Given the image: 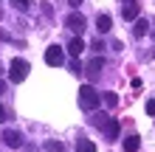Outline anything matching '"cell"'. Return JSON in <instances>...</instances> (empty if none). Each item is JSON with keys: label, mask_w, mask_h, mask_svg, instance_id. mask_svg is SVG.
<instances>
[{"label": "cell", "mask_w": 155, "mask_h": 152, "mask_svg": "<svg viewBox=\"0 0 155 152\" xmlns=\"http://www.w3.org/2000/svg\"><path fill=\"white\" fill-rule=\"evenodd\" d=\"M0 17H3V8H0Z\"/></svg>", "instance_id": "obj_27"}, {"label": "cell", "mask_w": 155, "mask_h": 152, "mask_svg": "<svg viewBox=\"0 0 155 152\" xmlns=\"http://www.w3.org/2000/svg\"><path fill=\"white\" fill-rule=\"evenodd\" d=\"M28 70H31V65L25 59H12V65H8V79H12L14 85H20V82H25V76H28Z\"/></svg>", "instance_id": "obj_2"}, {"label": "cell", "mask_w": 155, "mask_h": 152, "mask_svg": "<svg viewBox=\"0 0 155 152\" xmlns=\"http://www.w3.org/2000/svg\"><path fill=\"white\" fill-rule=\"evenodd\" d=\"M65 25H68V28H71V31H74L76 37H79V34L87 28V20H85V14H79V11H71V14L65 17Z\"/></svg>", "instance_id": "obj_4"}, {"label": "cell", "mask_w": 155, "mask_h": 152, "mask_svg": "<svg viewBox=\"0 0 155 152\" xmlns=\"http://www.w3.org/2000/svg\"><path fill=\"white\" fill-rule=\"evenodd\" d=\"M0 73H3V65H0Z\"/></svg>", "instance_id": "obj_26"}, {"label": "cell", "mask_w": 155, "mask_h": 152, "mask_svg": "<svg viewBox=\"0 0 155 152\" xmlns=\"http://www.w3.org/2000/svg\"><path fill=\"white\" fill-rule=\"evenodd\" d=\"M82 51H85V42H82V37H74V40L68 42V53H71V57H74V59L79 57Z\"/></svg>", "instance_id": "obj_11"}, {"label": "cell", "mask_w": 155, "mask_h": 152, "mask_svg": "<svg viewBox=\"0 0 155 152\" xmlns=\"http://www.w3.org/2000/svg\"><path fill=\"white\" fill-rule=\"evenodd\" d=\"M96 28H99V34H107L113 28V20H110V14H99L96 17Z\"/></svg>", "instance_id": "obj_10"}, {"label": "cell", "mask_w": 155, "mask_h": 152, "mask_svg": "<svg viewBox=\"0 0 155 152\" xmlns=\"http://www.w3.org/2000/svg\"><path fill=\"white\" fill-rule=\"evenodd\" d=\"M99 104H102V93H99L93 85H82L79 87V107L87 110V113H96Z\"/></svg>", "instance_id": "obj_1"}, {"label": "cell", "mask_w": 155, "mask_h": 152, "mask_svg": "<svg viewBox=\"0 0 155 152\" xmlns=\"http://www.w3.org/2000/svg\"><path fill=\"white\" fill-rule=\"evenodd\" d=\"M150 31H152V37H155V28H150Z\"/></svg>", "instance_id": "obj_25"}, {"label": "cell", "mask_w": 155, "mask_h": 152, "mask_svg": "<svg viewBox=\"0 0 155 152\" xmlns=\"http://www.w3.org/2000/svg\"><path fill=\"white\" fill-rule=\"evenodd\" d=\"M6 118H8V113H6V107H3V102H0V124H3Z\"/></svg>", "instance_id": "obj_21"}, {"label": "cell", "mask_w": 155, "mask_h": 152, "mask_svg": "<svg viewBox=\"0 0 155 152\" xmlns=\"http://www.w3.org/2000/svg\"><path fill=\"white\" fill-rule=\"evenodd\" d=\"M45 152H65V144H62V141H48V144H45Z\"/></svg>", "instance_id": "obj_15"}, {"label": "cell", "mask_w": 155, "mask_h": 152, "mask_svg": "<svg viewBox=\"0 0 155 152\" xmlns=\"http://www.w3.org/2000/svg\"><path fill=\"white\" fill-rule=\"evenodd\" d=\"M71 73H82V65H79L76 59H71Z\"/></svg>", "instance_id": "obj_18"}, {"label": "cell", "mask_w": 155, "mask_h": 152, "mask_svg": "<svg viewBox=\"0 0 155 152\" xmlns=\"http://www.w3.org/2000/svg\"><path fill=\"white\" fill-rule=\"evenodd\" d=\"M138 11H141V6H138V0H124L121 3V17L124 20H138Z\"/></svg>", "instance_id": "obj_8"}, {"label": "cell", "mask_w": 155, "mask_h": 152, "mask_svg": "<svg viewBox=\"0 0 155 152\" xmlns=\"http://www.w3.org/2000/svg\"><path fill=\"white\" fill-rule=\"evenodd\" d=\"M82 3H85V0H68V6H71V8H79Z\"/></svg>", "instance_id": "obj_23"}, {"label": "cell", "mask_w": 155, "mask_h": 152, "mask_svg": "<svg viewBox=\"0 0 155 152\" xmlns=\"http://www.w3.org/2000/svg\"><path fill=\"white\" fill-rule=\"evenodd\" d=\"M62 62H65V51H62V45H48V48H45V65L59 68Z\"/></svg>", "instance_id": "obj_3"}, {"label": "cell", "mask_w": 155, "mask_h": 152, "mask_svg": "<svg viewBox=\"0 0 155 152\" xmlns=\"http://www.w3.org/2000/svg\"><path fill=\"white\" fill-rule=\"evenodd\" d=\"M147 115H155V99L147 102Z\"/></svg>", "instance_id": "obj_20"}, {"label": "cell", "mask_w": 155, "mask_h": 152, "mask_svg": "<svg viewBox=\"0 0 155 152\" xmlns=\"http://www.w3.org/2000/svg\"><path fill=\"white\" fill-rule=\"evenodd\" d=\"M135 25H133V37H147V34H150V20H144V17H138V20H133Z\"/></svg>", "instance_id": "obj_9"}, {"label": "cell", "mask_w": 155, "mask_h": 152, "mask_svg": "<svg viewBox=\"0 0 155 152\" xmlns=\"http://www.w3.org/2000/svg\"><path fill=\"white\" fill-rule=\"evenodd\" d=\"M17 11H31V0H8Z\"/></svg>", "instance_id": "obj_14"}, {"label": "cell", "mask_w": 155, "mask_h": 152, "mask_svg": "<svg viewBox=\"0 0 155 152\" xmlns=\"http://www.w3.org/2000/svg\"><path fill=\"white\" fill-rule=\"evenodd\" d=\"M0 93H6V82H3V79H0Z\"/></svg>", "instance_id": "obj_24"}, {"label": "cell", "mask_w": 155, "mask_h": 152, "mask_svg": "<svg viewBox=\"0 0 155 152\" xmlns=\"http://www.w3.org/2000/svg\"><path fill=\"white\" fill-rule=\"evenodd\" d=\"M42 14H45V17H51V14H54V8H51L48 3H42Z\"/></svg>", "instance_id": "obj_22"}, {"label": "cell", "mask_w": 155, "mask_h": 152, "mask_svg": "<svg viewBox=\"0 0 155 152\" xmlns=\"http://www.w3.org/2000/svg\"><path fill=\"white\" fill-rule=\"evenodd\" d=\"M0 42H12V34H8V31H3V28H0Z\"/></svg>", "instance_id": "obj_19"}, {"label": "cell", "mask_w": 155, "mask_h": 152, "mask_svg": "<svg viewBox=\"0 0 155 152\" xmlns=\"http://www.w3.org/2000/svg\"><path fill=\"white\" fill-rule=\"evenodd\" d=\"M0 138H3V144L12 147V149H20L23 147V132L20 130H3V135H0Z\"/></svg>", "instance_id": "obj_7"}, {"label": "cell", "mask_w": 155, "mask_h": 152, "mask_svg": "<svg viewBox=\"0 0 155 152\" xmlns=\"http://www.w3.org/2000/svg\"><path fill=\"white\" fill-rule=\"evenodd\" d=\"M141 149V138L138 135H127L124 138V152H138Z\"/></svg>", "instance_id": "obj_12"}, {"label": "cell", "mask_w": 155, "mask_h": 152, "mask_svg": "<svg viewBox=\"0 0 155 152\" xmlns=\"http://www.w3.org/2000/svg\"><path fill=\"white\" fill-rule=\"evenodd\" d=\"M102 99H104V104H107V107H116V104H118V96H116V93H110V90H107Z\"/></svg>", "instance_id": "obj_16"}, {"label": "cell", "mask_w": 155, "mask_h": 152, "mask_svg": "<svg viewBox=\"0 0 155 152\" xmlns=\"http://www.w3.org/2000/svg\"><path fill=\"white\" fill-rule=\"evenodd\" d=\"M99 130L104 132V138H107V141H116V138H118V132H121V124H118V118L107 115V118H104V124H102Z\"/></svg>", "instance_id": "obj_5"}, {"label": "cell", "mask_w": 155, "mask_h": 152, "mask_svg": "<svg viewBox=\"0 0 155 152\" xmlns=\"http://www.w3.org/2000/svg\"><path fill=\"white\" fill-rule=\"evenodd\" d=\"M76 152H96V144L87 138H76Z\"/></svg>", "instance_id": "obj_13"}, {"label": "cell", "mask_w": 155, "mask_h": 152, "mask_svg": "<svg viewBox=\"0 0 155 152\" xmlns=\"http://www.w3.org/2000/svg\"><path fill=\"white\" fill-rule=\"evenodd\" d=\"M90 48H93V51H96V57H99V53L104 51V42H102V40H93V45H90Z\"/></svg>", "instance_id": "obj_17"}, {"label": "cell", "mask_w": 155, "mask_h": 152, "mask_svg": "<svg viewBox=\"0 0 155 152\" xmlns=\"http://www.w3.org/2000/svg\"><path fill=\"white\" fill-rule=\"evenodd\" d=\"M102 68H104V57H93V59L87 62V68L82 70V73H87V79H90V82H96V79L102 76Z\"/></svg>", "instance_id": "obj_6"}]
</instances>
